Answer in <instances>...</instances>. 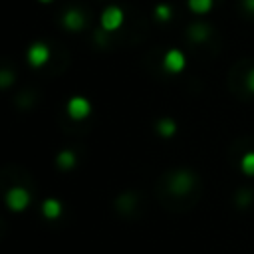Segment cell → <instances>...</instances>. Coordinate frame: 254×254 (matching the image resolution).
<instances>
[{
  "instance_id": "7a4b0ae2",
  "label": "cell",
  "mask_w": 254,
  "mask_h": 254,
  "mask_svg": "<svg viewBox=\"0 0 254 254\" xmlns=\"http://www.w3.org/2000/svg\"><path fill=\"white\" fill-rule=\"evenodd\" d=\"M121 24H123V12L119 8L111 6V8H107L101 14V26H103V30H107V32L109 30H117Z\"/></svg>"
},
{
  "instance_id": "ac0fdd59",
  "label": "cell",
  "mask_w": 254,
  "mask_h": 254,
  "mask_svg": "<svg viewBox=\"0 0 254 254\" xmlns=\"http://www.w3.org/2000/svg\"><path fill=\"white\" fill-rule=\"evenodd\" d=\"M42 2H50V0H42Z\"/></svg>"
},
{
  "instance_id": "e0dca14e",
  "label": "cell",
  "mask_w": 254,
  "mask_h": 254,
  "mask_svg": "<svg viewBox=\"0 0 254 254\" xmlns=\"http://www.w3.org/2000/svg\"><path fill=\"white\" fill-rule=\"evenodd\" d=\"M8 81H10V73H8V69H4V71H2V85L6 87Z\"/></svg>"
},
{
  "instance_id": "7c38bea8",
  "label": "cell",
  "mask_w": 254,
  "mask_h": 254,
  "mask_svg": "<svg viewBox=\"0 0 254 254\" xmlns=\"http://www.w3.org/2000/svg\"><path fill=\"white\" fill-rule=\"evenodd\" d=\"M190 36H192L196 42H202V40H206V36H208V28H206L204 24H194V26L190 28Z\"/></svg>"
},
{
  "instance_id": "3957f363",
  "label": "cell",
  "mask_w": 254,
  "mask_h": 254,
  "mask_svg": "<svg viewBox=\"0 0 254 254\" xmlns=\"http://www.w3.org/2000/svg\"><path fill=\"white\" fill-rule=\"evenodd\" d=\"M89 101L85 97H71L67 103V113L71 119H83L85 115H89Z\"/></svg>"
},
{
  "instance_id": "6da1fadb",
  "label": "cell",
  "mask_w": 254,
  "mask_h": 254,
  "mask_svg": "<svg viewBox=\"0 0 254 254\" xmlns=\"http://www.w3.org/2000/svg\"><path fill=\"white\" fill-rule=\"evenodd\" d=\"M30 202V194L28 190L16 187V189H10L8 194H6V204L12 208V210H24Z\"/></svg>"
},
{
  "instance_id": "30bf717a",
  "label": "cell",
  "mask_w": 254,
  "mask_h": 254,
  "mask_svg": "<svg viewBox=\"0 0 254 254\" xmlns=\"http://www.w3.org/2000/svg\"><path fill=\"white\" fill-rule=\"evenodd\" d=\"M58 165L62 169H71L75 165V155L71 151H62L60 157H58Z\"/></svg>"
},
{
  "instance_id": "8992f818",
  "label": "cell",
  "mask_w": 254,
  "mask_h": 254,
  "mask_svg": "<svg viewBox=\"0 0 254 254\" xmlns=\"http://www.w3.org/2000/svg\"><path fill=\"white\" fill-rule=\"evenodd\" d=\"M190 187H192V177H190L189 173H185V171L177 173V175L173 177V181H171V190H173V192H179V194L187 192Z\"/></svg>"
},
{
  "instance_id": "9c48e42d",
  "label": "cell",
  "mask_w": 254,
  "mask_h": 254,
  "mask_svg": "<svg viewBox=\"0 0 254 254\" xmlns=\"http://www.w3.org/2000/svg\"><path fill=\"white\" fill-rule=\"evenodd\" d=\"M157 129H159V133H161L163 137H171V135H175L177 125H175L173 119H161L159 125H157Z\"/></svg>"
},
{
  "instance_id": "277c9868",
  "label": "cell",
  "mask_w": 254,
  "mask_h": 254,
  "mask_svg": "<svg viewBox=\"0 0 254 254\" xmlns=\"http://www.w3.org/2000/svg\"><path fill=\"white\" fill-rule=\"evenodd\" d=\"M163 65H165V69L171 71V73L181 71V69L185 67V56H183V52H179V50H169L167 56H165V60H163Z\"/></svg>"
},
{
  "instance_id": "8fae6325",
  "label": "cell",
  "mask_w": 254,
  "mask_h": 254,
  "mask_svg": "<svg viewBox=\"0 0 254 254\" xmlns=\"http://www.w3.org/2000/svg\"><path fill=\"white\" fill-rule=\"evenodd\" d=\"M189 6H190L192 12H196V14H204V12L210 10L212 0H189Z\"/></svg>"
},
{
  "instance_id": "52a82bcc",
  "label": "cell",
  "mask_w": 254,
  "mask_h": 254,
  "mask_svg": "<svg viewBox=\"0 0 254 254\" xmlns=\"http://www.w3.org/2000/svg\"><path fill=\"white\" fill-rule=\"evenodd\" d=\"M83 22H85V18L79 10H67L64 16V26L67 30H79L83 26Z\"/></svg>"
},
{
  "instance_id": "5b68a950",
  "label": "cell",
  "mask_w": 254,
  "mask_h": 254,
  "mask_svg": "<svg viewBox=\"0 0 254 254\" xmlns=\"http://www.w3.org/2000/svg\"><path fill=\"white\" fill-rule=\"evenodd\" d=\"M48 58H50V50L44 46V44H34L30 50H28V62L32 64V65H44L46 62H48Z\"/></svg>"
},
{
  "instance_id": "4fadbf2b",
  "label": "cell",
  "mask_w": 254,
  "mask_h": 254,
  "mask_svg": "<svg viewBox=\"0 0 254 254\" xmlns=\"http://www.w3.org/2000/svg\"><path fill=\"white\" fill-rule=\"evenodd\" d=\"M240 167L246 175H254V153H246L240 161Z\"/></svg>"
},
{
  "instance_id": "9a60e30c",
  "label": "cell",
  "mask_w": 254,
  "mask_h": 254,
  "mask_svg": "<svg viewBox=\"0 0 254 254\" xmlns=\"http://www.w3.org/2000/svg\"><path fill=\"white\" fill-rule=\"evenodd\" d=\"M246 87H248L250 91H254V69H250L248 75H246Z\"/></svg>"
},
{
  "instance_id": "ba28073f",
  "label": "cell",
  "mask_w": 254,
  "mask_h": 254,
  "mask_svg": "<svg viewBox=\"0 0 254 254\" xmlns=\"http://www.w3.org/2000/svg\"><path fill=\"white\" fill-rule=\"evenodd\" d=\"M42 210H44V216L46 218H58L62 214V204L60 200L56 198H48L44 204H42Z\"/></svg>"
},
{
  "instance_id": "2e32d148",
  "label": "cell",
  "mask_w": 254,
  "mask_h": 254,
  "mask_svg": "<svg viewBox=\"0 0 254 254\" xmlns=\"http://www.w3.org/2000/svg\"><path fill=\"white\" fill-rule=\"evenodd\" d=\"M244 8H246L250 14H254V0H244Z\"/></svg>"
},
{
  "instance_id": "5bb4252c",
  "label": "cell",
  "mask_w": 254,
  "mask_h": 254,
  "mask_svg": "<svg viewBox=\"0 0 254 254\" xmlns=\"http://www.w3.org/2000/svg\"><path fill=\"white\" fill-rule=\"evenodd\" d=\"M155 14H157V18H159V20H169V18H171V8H169V6H165V4H161V6H157Z\"/></svg>"
}]
</instances>
